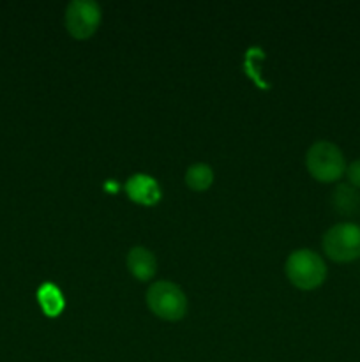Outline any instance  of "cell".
<instances>
[{
  "mask_svg": "<svg viewBox=\"0 0 360 362\" xmlns=\"http://www.w3.org/2000/svg\"><path fill=\"white\" fill-rule=\"evenodd\" d=\"M147 306L161 320L179 322L187 313V297L175 283L157 281L147 290Z\"/></svg>",
  "mask_w": 360,
  "mask_h": 362,
  "instance_id": "3",
  "label": "cell"
},
{
  "mask_svg": "<svg viewBox=\"0 0 360 362\" xmlns=\"http://www.w3.org/2000/svg\"><path fill=\"white\" fill-rule=\"evenodd\" d=\"M124 187H126L127 197L134 204L143 205V207H152L161 200V187H159L157 180L150 175H143V173L133 175Z\"/></svg>",
  "mask_w": 360,
  "mask_h": 362,
  "instance_id": "6",
  "label": "cell"
},
{
  "mask_svg": "<svg viewBox=\"0 0 360 362\" xmlns=\"http://www.w3.org/2000/svg\"><path fill=\"white\" fill-rule=\"evenodd\" d=\"M332 207L344 218H353L360 212V193L349 184H337L332 191Z\"/></svg>",
  "mask_w": 360,
  "mask_h": 362,
  "instance_id": "8",
  "label": "cell"
},
{
  "mask_svg": "<svg viewBox=\"0 0 360 362\" xmlns=\"http://www.w3.org/2000/svg\"><path fill=\"white\" fill-rule=\"evenodd\" d=\"M289 283L299 290H314L327 279V265L313 250H296L288 257L284 265Z\"/></svg>",
  "mask_w": 360,
  "mask_h": 362,
  "instance_id": "2",
  "label": "cell"
},
{
  "mask_svg": "<svg viewBox=\"0 0 360 362\" xmlns=\"http://www.w3.org/2000/svg\"><path fill=\"white\" fill-rule=\"evenodd\" d=\"M37 300L41 304L42 311L48 317H59L64 310V297L60 290L52 283H44L37 292Z\"/></svg>",
  "mask_w": 360,
  "mask_h": 362,
  "instance_id": "9",
  "label": "cell"
},
{
  "mask_svg": "<svg viewBox=\"0 0 360 362\" xmlns=\"http://www.w3.org/2000/svg\"><path fill=\"white\" fill-rule=\"evenodd\" d=\"M127 269L138 281H150L157 272V260L147 247L136 246L127 253Z\"/></svg>",
  "mask_w": 360,
  "mask_h": 362,
  "instance_id": "7",
  "label": "cell"
},
{
  "mask_svg": "<svg viewBox=\"0 0 360 362\" xmlns=\"http://www.w3.org/2000/svg\"><path fill=\"white\" fill-rule=\"evenodd\" d=\"M307 172L318 182H337L346 173V159L341 148L327 140L314 141L306 154Z\"/></svg>",
  "mask_w": 360,
  "mask_h": 362,
  "instance_id": "1",
  "label": "cell"
},
{
  "mask_svg": "<svg viewBox=\"0 0 360 362\" xmlns=\"http://www.w3.org/2000/svg\"><path fill=\"white\" fill-rule=\"evenodd\" d=\"M214 182V172L205 163L191 165L186 172V184L193 191H207Z\"/></svg>",
  "mask_w": 360,
  "mask_h": 362,
  "instance_id": "10",
  "label": "cell"
},
{
  "mask_svg": "<svg viewBox=\"0 0 360 362\" xmlns=\"http://www.w3.org/2000/svg\"><path fill=\"white\" fill-rule=\"evenodd\" d=\"M323 251L330 260L348 264L360 258V226L356 223H339L325 232Z\"/></svg>",
  "mask_w": 360,
  "mask_h": 362,
  "instance_id": "4",
  "label": "cell"
},
{
  "mask_svg": "<svg viewBox=\"0 0 360 362\" xmlns=\"http://www.w3.org/2000/svg\"><path fill=\"white\" fill-rule=\"evenodd\" d=\"M64 23L74 39L85 41L97 32L101 23V7L92 0H73L66 7Z\"/></svg>",
  "mask_w": 360,
  "mask_h": 362,
  "instance_id": "5",
  "label": "cell"
},
{
  "mask_svg": "<svg viewBox=\"0 0 360 362\" xmlns=\"http://www.w3.org/2000/svg\"><path fill=\"white\" fill-rule=\"evenodd\" d=\"M346 175H348V184L355 189H360V159L353 161L352 165L346 166Z\"/></svg>",
  "mask_w": 360,
  "mask_h": 362,
  "instance_id": "11",
  "label": "cell"
}]
</instances>
